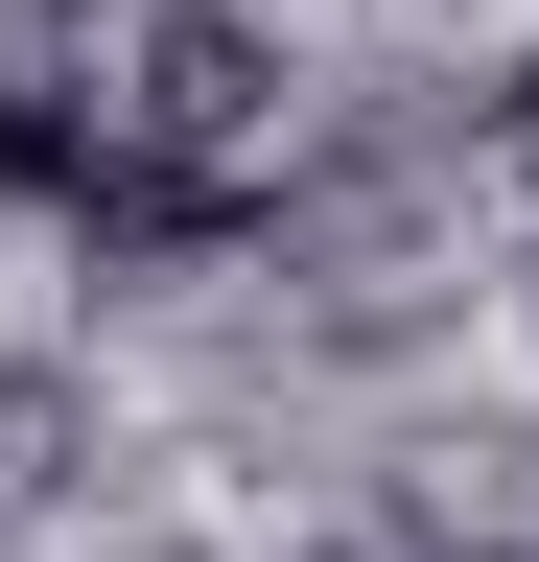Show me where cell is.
I'll use <instances>...</instances> for the list:
<instances>
[{"label":"cell","mask_w":539,"mask_h":562,"mask_svg":"<svg viewBox=\"0 0 539 562\" xmlns=\"http://www.w3.org/2000/svg\"><path fill=\"white\" fill-rule=\"evenodd\" d=\"M258 117H282V47H258L235 0H142V70H117V140H165V165H235Z\"/></svg>","instance_id":"cell-1"},{"label":"cell","mask_w":539,"mask_h":562,"mask_svg":"<svg viewBox=\"0 0 539 562\" xmlns=\"http://www.w3.org/2000/svg\"><path fill=\"white\" fill-rule=\"evenodd\" d=\"M71 258H117V281H188V258H235V165L94 140V188H71Z\"/></svg>","instance_id":"cell-2"},{"label":"cell","mask_w":539,"mask_h":562,"mask_svg":"<svg viewBox=\"0 0 539 562\" xmlns=\"http://www.w3.org/2000/svg\"><path fill=\"white\" fill-rule=\"evenodd\" d=\"M94 140H117V94H47V70H24V94H0V211H71Z\"/></svg>","instance_id":"cell-3"},{"label":"cell","mask_w":539,"mask_h":562,"mask_svg":"<svg viewBox=\"0 0 539 562\" xmlns=\"http://www.w3.org/2000/svg\"><path fill=\"white\" fill-rule=\"evenodd\" d=\"M516 140H539V70H516Z\"/></svg>","instance_id":"cell-4"}]
</instances>
